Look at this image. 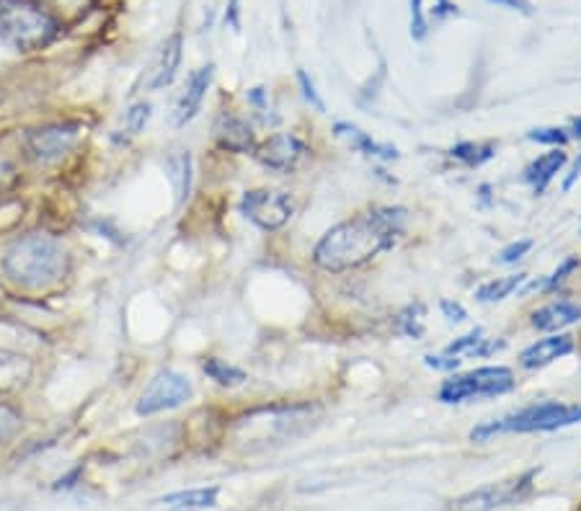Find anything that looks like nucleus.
Listing matches in <instances>:
<instances>
[{
  "label": "nucleus",
  "mask_w": 581,
  "mask_h": 511,
  "mask_svg": "<svg viewBox=\"0 0 581 511\" xmlns=\"http://www.w3.org/2000/svg\"><path fill=\"white\" fill-rule=\"evenodd\" d=\"M23 429V413L19 408L0 400V444H11Z\"/></svg>",
  "instance_id": "obj_22"
},
{
  "label": "nucleus",
  "mask_w": 581,
  "mask_h": 511,
  "mask_svg": "<svg viewBox=\"0 0 581 511\" xmlns=\"http://www.w3.org/2000/svg\"><path fill=\"white\" fill-rule=\"evenodd\" d=\"M60 21L39 0H0V42L29 54L50 47L60 37Z\"/></svg>",
  "instance_id": "obj_3"
},
{
  "label": "nucleus",
  "mask_w": 581,
  "mask_h": 511,
  "mask_svg": "<svg viewBox=\"0 0 581 511\" xmlns=\"http://www.w3.org/2000/svg\"><path fill=\"white\" fill-rule=\"evenodd\" d=\"M31 377H34V361L23 354L0 351V396L23 390Z\"/></svg>",
  "instance_id": "obj_13"
},
{
  "label": "nucleus",
  "mask_w": 581,
  "mask_h": 511,
  "mask_svg": "<svg viewBox=\"0 0 581 511\" xmlns=\"http://www.w3.org/2000/svg\"><path fill=\"white\" fill-rule=\"evenodd\" d=\"M493 151H497V145H493V143H486V145L460 143V145L452 147L450 155H452V159L462 161V163H468V166H481V163L493 159Z\"/></svg>",
  "instance_id": "obj_24"
},
{
  "label": "nucleus",
  "mask_w": 581,
  "mask_h": 511,
  "mask_svg": "<svg viewBox=\"0 0 581 511\" xmlns=\"http://www.w3.org/2000/svg\"><path fill=\"white\" fill-rule=\"evenodd\" d=\"M256 159L264 168L287 173L297 166V161L303 159L305 145L295 135H274L264 140L262 145H256Z\"/></svg>",
  "instance_id": "obj_10"
},
{
  "label": "nucleus",
  "mask_w": 581,
  "mask_h": 511,
  "mask_svg": "<svg viewBox=\"0 0 581 511\" xmlns=\"http://www.w3.org/2000/svg\"><path fill=\"white\" fill-rule=\"evenodd\" d=\"M238 11H241V0H227V13H225V21L231 23V27L238 31L241 29V19H238Z\"/></svg>",
  "instance_id": "obj_34"
},
{
  "label": "nucleus",
  "mask_w": 581,
  "mask_h": 511,
  "mask_svg": "<svg viewBox=\"0 0 581 511\" xmlns=\"http://www.w3.org/2000/svg\"><path fill=\"white\" fill-rule=\"evenodd\" d=\"M297 81H300L305 101H308L313 109H318V112H326V104H324V101H320L316 85H313V81L308 78V73H305V70H300V73H297Z\"/></svg>",
  "instance_id": "obj_28"
},
{
  "label": "nucleus",
  "mask_w": 581,
  "mask_h": 511,
  "mask_svg": "<svg viewBox=\"0 0 581 511\" xmlns=\"http://www.w3.org/2000/svg\"><path fill=\"white\" fill-rule=\"evenodd\" d=\"M81 135V127L70 122L42 124L27 135V153L37 163H58L73 151Z\"/></svg>",
  "instance_id": "obj_8"
},
{
  "label": "nucleus",
  "mask_w": 581,
  "mask_h": 511,
  "mask_svg": "<svg viewBox=\"0 0 581 511\" xmlns=\"http://www.w3.org/2000/svg\"><path fill=\"white\" fill-rule=\"evenodd\" d=\"M192 382L190 377L174 369H163L151 380V385L143 390V396L137 400V416H155L161 411H171V408L184 406L192 398Z\"/></svg>",
  "instance_id": "obj_6"
},
{
  "label": "nucleus",
  "mask_w": 581,
  "mask_h": 511,
  "mask_svg": "<svg viewBox=\"0 0 581 511\" xmlns=\"http://www.w3.org/2000/svg\"><path fill=\"white\" fill-rule=\"evenodd\" d=\"M293 200L272 188H251L241 200V215L262 231H279L293 217Z\"/></svg>",
  "instance_id": "obj_7"
},
{
  "label": "nucleus",
  "mask_w": 581,
  "mask_h": 511,
  "mask_svg": "<svg viewBox=\"0 0 581 511\" xmlns=\"http://www.w3.org/2000/svg\"><path fill=\"white\" fill-rule=\"evenodd\" d=\"M68 248L50 233H27L3 251L6 277L23 289H47L68 277Z\"/></svg>",
  "instance_id": "obj_2"
},
{
  "label": "nucleus",
  "mask_w": 581,
  "mask_h": 511,
  "mask_svg": "<svg viewBox=\"0 0 581 511\" xmlns=\"http://www.w3.org/2000/svg\"><path fill=\"white\" fill-rule=\"evenodd\" d=\"M408 212L404 207H378L336 225L318 241L313 258L326 272L357 269L383 251L393 248L406 231Z\"/></svg>",
  "instance_id": "obj_1"
},
{
  "label": "nucleus",
  "mask_w": 581,
  "mask_h": 511,
  "mask_svg": "<svg viewBox=\"0 0 581 511\" xmlns=\"http://www.w3.org/2000/svg\"><path fill=\"white\" fill-rule=\"evenodd\" d=\"M171 171H174V181H176V202L184 204L190 200V188H192V155L179 153L176 159H171Z\"/></svg>",
  "instance_id": "obj_23"
},
{
  "label": "nucleus",
  "mask_w": 581,
  "mask_h": 511,
  "mask_svg": "<svg viewBox=\"0 0 581 511\" xmlns=\"http://www.w3.org/2000/svg\"><path fill=\"white\" fill-rule=\"evenodd\" d=\"M581 421V406L567 403H540L522 408L512 416H504L499 421H486L481 427L470 431L473 442H486V439L504 435V431H517V435H528V431H555L563 427H574Z\"/></svg>",
  "instance_id": "obj_4"
},
{
  "label": "nucleus",
  "mask_w": 581,
  "mask_h": 511,
  "mask_svg": "<svg viewBox=\"0 0 581 511\" xmlns=\"http://www.w3.org/2000/svg\"><path fill=\"white\" fill-rule=\"evenodd\" d=\"M424 361H427V365L435 367V369H445V372H447V369H458L460 367V359L450 357V354H445V357H435V354H429V357L424 359Z\"/></svg>",
  "instance_id": "obj_32"
},
{
  "label": "nucleus",
  "mask_w": 581,
  "mask_h": 511,
  "mask_svg": "<svg viewBox=\"0 0 581 511\" xmlns=\"http://www.w3.org/2000/svg\"><path fill=\"white\" fill-rule=\"evenodd\" d=\"M427 34V19H424V0H411V37L419 42Z\"/></svg>",
  "instance_id": "obj_30"
},
{
  "label": "nucleus",
  "mask_w": 581,
  "mask_h": 511,
  "mask_svg": "<svg viewBox=\"0 0 581 511\" xmlns=\"http://www.w3.org/2000/svg\"><path fill=\"white\" fill-rule=\"evenodd\" d=\"M215 143L217 147H223L227 153H238V155H248L256 151V135L251 130V124L241 116L223 112L215 120Z\"/></svg>",
  "instance_id": "obj_11"
},
{
  "label": "nucleus",
  "mask_w": 581,
  "mask_h": 511,
  "mask_svg": "<svg viewBox=\"0 0 581 511\" xmlns=\"http://www.w3.org/2000/svg\"><path fill=\"white\" fill-rule=\"evenodd\" d=\"M336 135L339 137H347L349 143H355L359 151L365 155H370V159H380V161H396L398 159V151L393 145H383V143H375L370 135H365L363 130L355 127V124H347V122H339L336 124Z\"/></svg>",
  "instance_id": "obj_18"
},
{
  "label": "nucleus",
  "mask_w": 581,
  "mask_h": 511,
  "mask_svg": "<svg viewBox=\"0 0 581 511\" xmlns=\"http://www.w3.org/2000/svg\"><path fill=\"white\" fill-rule=\"evenodd\" d=\"M577 269H579V256L567 258V262H563V264L559 266V269H555V272L551 274V277L546 279V289H553V287L563 285V282H567L569 274H571V272H577Z\"/></svg>",
  "instance_id": "obj_29"
},
{
  "label": "nucleus",
  "mask_w": 581,
  "mask_h": 511,
  "mask_svg": "<svg viewBox=\"0 0 581 511\" xmlns=\"http://www.w3.org/2000/svg\"><path fill=\"white\" fill-rule=\"evenodd\" d=\"M483 341H486L483 331L481 328H476V331H470L468 336H460L458 341H452L450 346H447L445 354H450V357H460V354H478Z\"/></svg>",
  "instance_id": "obj_25"
},
{
  "label": "nucleus",
  "mask_w": 581,
  "mask_h": 511,
  "mask_svg": "<svg viewBox=\"0 0 581 511\" xmlns=\"http://www.w3.org/2000/svg\"><path fill=\"white\" fill-rule=\"evenodd\" d=\"M574 132H577V135L581 137V116H579V120L574 122Z\"/></svg>",
  "instance_id": "obj_37"
},
{
  "label": "nucleus",
  "mask_w": 581,
  "mask_h": 511,
  "mask_svg": "<svg viewBox=\"0 0 581 511\" xmlns=\"http://www.w3.org/2000/svg\"><path fill=\"white\" fill-rule=\"evenodd\" d=\"M514 390V375L509 367H481L473 372L450 377L439 390L442 403H462L470 398H493Z\"/></svg>",
  "instance_id": "obj_5"
},
{
  "label": "nucleus",
  "mask_w": 581,
  "mask_h": 511,
  "mask_svg": "<svg viewBox=\"0 0 581 511\" xmlns=\"http://www.w3.org/2000/svg\"><path fill=\"white\" fill-rule=\"evenodd\" d=\"M530 140H536V143H543V145H567V132L559 130V127H540V130H532Z\"/></svg>",
  "instance_id": "obj_27"
},
{
  "label": "nucleus",
  "mask_w": 581,
  "mask_h": 511,
  "mask_svg": "<svg viewBox=\"0 0 581 511\" xmlns=\"http://www.w3.org/2000/svg\"><path fill=\"white\" fill-rule=\"evenodd\" d=\"M151 114L153 109L151 104H145V101H140V104H135L128 112V130L132 132V135H140V132L145 130V124L151 122Z\"/></svg>",
  "instance_id": "obj_26"
},
{
  "label": "nucleus",
  "mask_w": 581,
  "mask_h": 511,
  "mask_svg": "<svg viewBox=\"0 0 581 511\" xmlns=\"http://www.w3.org/2000/svg\"><path fill=\"white\" fill-rule=\"evenodd\" d=\"M538 476V470H528V473L520 478H512V481H501L483 486V489L470 491L466 497H460L455 501L450 511H493L507 504H514L520 501L524 493H528L532 478Z\"/></svg>",
  "instance_id": "obj_9"
},
{
  "label": "nucleus",
  "mask_w": 581,
  "mask_h": 511,
  "mask_svg": "<svg viewBox=\"0 0 581 511\" xmlns=\"http://www.w3.org/2000/svg\"><path fill=\"white\" fill-rule=\"evenodd\" d=\"M442 313L452 320V324H460V320L468 318L466 308H462L460 303H452V300H442Z\"/></svg>",
  "instance_id": "obj_33"
},
{
  "label": "nucleus",
  "mask_w": 581,
  "mask_h": 511,
  "mask_svg": "<svg viewBox=\"0 0 581 511\" xmlns=\"http://www.w3.org/2000/svg\"><path fill=\"white\" fill-rule=\"evenodd\" d=\"M571 351H574V339H571V336H551V339H543L532 344L530 349H524L520 357V365L524 369H538L551 365L555 359L567 357Z\"/></svg>",
  "instance_id": "obj_15"
},
{
  "label": "nucleus",
  "mask_w": 581,
  "mask_h": 511,
  "mask_svg": "<svg viewBox=\"0 0 581 511\" xmlns=\"http://www.w3.org/2000/svg\"><path fill=\"white\" fill-rule=\"evenodd\" d=\"M524 279H528V274H512V277L486 282V285H481V287L476 289V300H481V303H499V300H504V297L512 295L514 289L520 287Z\"/></svg>",
  "instance_id": "obj_21"
},
{
  "label": "nucleus",
  "mask_w": 581,
  "mask_h": 511,
  "mask_svg": "<svg viewBox=\"0 0 581 511\" xmlns=\"http://www.w3.org/2000/svg\"><path fill=\"white\" fill-rule=\"evenodd\" d=\"M532 248V241H517L512 246H507L499 254V264H514L517 258H522Z\"/></svg>",
  "instance_id": "obj_31"
},
{
  "label": "nucleus",
  "mask_w": 581,
  "mask_h": 511,
  "mask_svg": "<svg viewBox=\"0 0 581 511\" xmlns=\"http://www.w3.org/2000/svg\"><path fill=\"white\" fill-rule=\"evenodd\" d=\"M491 3L497 6H504L509 11H520V13H532V6L528 0H491Z\"/></svg>",
  "instance_id": "obj_35"
},
{
  "label": "nucleus",
  "mask_w": 581,
  "mask_h": 511,
  "mask_svg": "<svg viewBox=\"0 0 581 511\" xmlns=\"http://www.w3.org/2000/svg\"><path fill=\"white\" fill-rule=\"evenodd\" d=\"M217 489L210 486V489H192V491H179L171 493V497H163L159 504L166 507L169 511H204L217 504Z\"/></svg>",
  "instance_id": "obj_17"
},
{
  "label": "nucleus",
  "mask_w": 581,
  "mask_h": 511,
  "mask_svg": "<svg viewBox=\"0 0 581 511\" xmlns=\"http://www.w3.org/2000/svg\"><path fill=\"white\" fill-rule=\"evenodd\" d=\"M563 166H567V153H561V151L546 153V155H540L536 163H530L528 171H524V181L536 186V192L540 194L548 184H551V178Z\"/></svg>",
  "instance_id": "obj_19"
},
{
  "label": "nucleus",
  "mask_w": 581,
  "mask_h": 511,
  "mask_svg": "<svg viewBox=\"0 0 581 511\" xmlns=\"http://www.w3.org/2000/svg\"><path fill=\"white\" fill-rule=\"evenodd\" d=\"M182 47H184V39H182V34H179V31L166 39V44H163V50L159 54V62H155L153 78L147 81V89L159 91V89H166V85L174 83L176 70H179V65H182Z\"/></svg>",
  "instance_id": "obj_14"
},
{
  "label": "nucleus",
  "mask_w": 581,
  "mask_h": 511,
  "mask_svg": "<svg viewBox=\"0 0 581 511\" xmlns=\"http://www.w3.org/2000/svg\"><path fill=\"white\" fill-rule=\"evenodd\" d=\"M579 173H581V155H579V161L574 163V168H571V173L567 176V181H563V192H571V186L577 184Z\"/></svg>",
  "instance_id": "obj_36"
},
{
  "label": "nucleus",
  "mask_w": 581,
  "mask_h": 511,
  "mask_svg": "<svg viewBox=\"0 0 581 511\" xmlns=\"http://www.w3.org/2000/svg\"><path fill=\"white\" fill-rule=\"evenodd\" d=\"M577 320H581V308L574 303H553L532 313V326L538 331H559V328L577 324Z\"/></svg>",
  "instance_id": "obj_16"
},
{
  "label": "nucleus",
  "mask_w": 581,
  "mask_h": 511,
  "mask_svg": "<svg viewBox=\"0 0 581 511\" xmlns=\"http://www.w3.org/2000/svg\"><path fill=\"white\" fill-rule=\"evenodd\" d=\"M212 73H215V65H204L200 70H194L190 83L179 99V104L174 109V127H184L186 122H192L196 112L202 109V101L207 96V89L212 83Z\"/></svg>",
  "instance_id": "obj_12"
},
{
  "label": "nucleus",
  "mask_w": 581,
  "mask_h": 511,
  "mask_svg": "<svg viewBox=\"0 0 581 511\" xmlns=\"http://www.w3.org/2000/svg\"><path fill=\"white\" fill-rule=\"evenodd\" d=\"M202 369H204V375L210 377V380H215L220 385V388H238V385L248 380L246 372H243L241 367L227 365V361L220 359V357L204 359Z\"/></svg>",
  "instance_id": "obj_20"
}]
</instances>
